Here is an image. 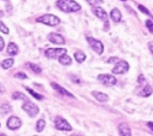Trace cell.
Returning <instances> with one entry per match:
<instances>
[{"instance_id": "6da1fadb", "label": "cell", "mask_w": 153, "mask_h": 136, "mask_svg": "<svg viewBox=\"0 0 153 136\" xmlns=\"http://www.w3.org/2000/svg\"><path fill=\"white\" fill-rule=\"evenodd\" d=\"M56 6L64 12H77L81 10V5L75 0H57Z\"/></svg>"}, {"instance_id": "7a4b0ae2", "label": "cell", "mask_w": 153, "mask_h": 136, "mask_svg": "<svg viewBox=\"0 0 153 136\" xmlns=\"http://www.w3.org/2000/svg\"><path fill=\"white\" fill-rule=\"evenodd\" d=\"M36 22L49 26V27H56V26H58L61 23V20L59 17L55 16V15L48 13L37 17L36 18Z\"/></svg>"}, {"instance_id": "3957f363", "label": "cell", "mask_w": 153, "mask_h": 136, "mask_svg": "<svg viewBox=\"0 0 153 136\" xmlns=\"http://www.w3.org/2000/svg\"><path fill=\"white\" fill-rule=\"evenodd\" d=\"M22 110L27 113L30 117H35L39 113L38 106L30 100H26V102L22 105Z\"/></svg>"}, {"instance_id": "277c9868", "label": "cell", "mask_w": 153, "mask_h": 136, "mask_svg": "<svg viewBox=\"0 0 153 136\" xmlns=\"http://www.w3.org/2000/svg\"><path fill=\"white\" fill-rule=\"evenodd\" d=\"M55 129L58 130H65V132H71L72 129L71 125L68 123L65 118L62 116H57L54 120Z\"/></svg>"}, {"instance_id": "5b68a950", "label": "cell", "mask_w": 153, "mask_h": 136, "mask_svg": "<svg viewBox=\"0 0 153 136\" xmlns=\"http://www.w3.org/2000/svg\"><path fill=\"white\" fill-rule=\"evenodd\" d=\"M129 70V64L126 61H118L115 64V66L112 69V73L115 75H122L125 74Z\"/></svg>"}, {"instance_id": "8992f818", "label": "cell", "mask_w": 153, "mask_h": 136, "mask_svg": "<svg viewBox=\"0 0 153 136\" xmlns=\"http://www.w3.org/2000/svg\"><path fill=\"white\" fill-rule=\"evenodd\" d=\"M87 41L91 48L96 52L98 55H101L104 52V45L101 41H99L93 37H87Z\"/></svg>"}, {"instance_id": "52a82bcc", "label": "cell", "mask_w": 153, "mask_h": 136, "mask_svg": "<svg viewBox=\"0 0 153 136\" xmlns=\"http://www.w3.org/2000/svg\"><path fill=\"white\" fill-rule=\"evenodd\" d=\"M97 80L102 83L103 85L105 86H113L117 83V80L116 78L112 75H109V74H101L97 77Z\"/></svg>"}, {"instance_id": "ba28073f", "label": "cell", "mask_w": 153, "mask_h": 136, "mask_svg": "<svg viewBox=\"0 0 153 136\" xmlns=\"http://www.w3.org/2000/svg\"><path fill=\"white\" fill-rule=\"evenodd\" d=\"M67 53L66 48H48L45 51V56L49 59H56Z\"/></svg>"}, {"instance_id": "9c48e42d", "label": "cell", "mask_w": 153, "mask_h": 136, "mask_svg": "<svg viewBox=\"0 0 153 136\" xmlns=\"http://www.w3.org/2000/svg\"><path fill=\"white\" fill-rule=\"evenodd\" d=\"M22 126V121L17 116H10L7 121V127L10 130H16Z\"/></svg>"}, {"instance_id": "30bf717a", "label": "cell", "mask_w": 153, "mask_h": 136, "mask_svg": "<svg viewBox=\"0 0 153 136\" xmlns=\"http://www.w3.org/2000/svg\"><path fill=\"white\" fill-rule=\"evenodd\" d=\"M48 39L51 43L56 44V45H65V43H66V41L64 38H63V36L58 33H55V32H51L48 35Z\"/></svg>"}, {"instance_id": "8fae6325", "label": "cell", "mask_w": 153, "mask_h": 136, "mask_svg": "<svg viewBox=\"0 0 153 136\" xmlns=\"http://www.w3.org/2000/svg\"><path fill=\"white\" fill-rule=\"evenodd\" d=\"M92 12L96 15V17H98L99 19H101V20H107L108 19V13L107 12L101 7H99V6H92Z\"/></svg>"}, {"instance_id": "7c38bea8", "label": "cell", "mask_w": 153, "mask_h": 136, "mask_svg": "<svg viewBox=\"0 0 153 136\" xmlns=\"http://www.w3.org/2000/svg\"><path fill=\"white\" fill-rule=\"evenodd\" d=\"M51 87L53 88L55 91H57L59 94H61V95L65 96V97H68L74 98V96H73L71 92H68V91L67 90V89H65L64 87L60 86L59 84H57V83H55V82H51Z\"/></svg>"}, {"instance_id": "4fadbf2b", "label": "cell", "mask_w": 153, "mask_h": 136, "mask_svg": "<svg viewBox=\"0 0 153 136\" xmlns=\"http://www.w3.org/2000/svg\"><path fill=\"white\" fill-rule=\"evenodd\" d=\"M91 95L95 97L96 100H98L100 102H107L108 100V96L105 93L98 92V91H92Z\"/></svg>"}, {"instance_id": "5bb4252c", "label": "cell", "mask_w": 153, "mask_h": 136, "mask_svg": "<svg viewBox=\"0 0 153 136\" xmlns=\"http://www.w3.org/2000/svg\"><path fill=\"white\" fill-rule=\"evenodd\" d=\"M110 18L112 19V21H114L115 23H119L122 20V13H121L120 10L117 8H114L111 12L109 13Z\"/></svg>"}, {"instance_id": "9a60e30c", "label": "cell", "mask_w": 153, "mask_h": 136, "mask_svg": "<svg viewBox=\"0 0 153 136\" xmlns=\"http://www.w3.org/2000/svg\"><path fill=\"white\" fill-rule=\"evenodd\" d=\"M118 129H119V133L121 135H126V136H129L131 135V129L129 128V126L126 123L123 122L119 125L118 127Z\"/></svg>"}, {"instance_id": "2e32d148", "label": "cell", "mask_w": 153, "mask_h": 136, "mask_svg": "<svg viewBox=\"0 0 153 136\" xmlns=\"http://www.w3.org/2000/svg\"><path fill=\"white\" fill-rule=\"evenodd\" d=\"M18 46L15 43H10L8 45V48H7V53L10 55V56H15L18 54Z\"/></svg>"}, {"instance_id": "e0dca14e", "label": "cell", "mask_w": 153, "mask_h": 136, "mask_svg": "<svg viewBox=\"0 0 153 136\" xmlns=\"http://www.w3.org/2000/svg\"><path fill=\"white\" fill-rule=\"evenodd\" d=\"M58 61L60 62V64H62V65H71V64H72V60H71V58L68 55H67L66 53L65 54H63V55H61L59 58H58Z\"/></svg>"}, {"instance_id": "ac0fdd59", "label": "cell", "mask_w": 153, "mask_h": 136, "mask_svg": "<svg viewBox=\"0 0 153 136\" xmlns=\"http://www.w3.org/2000/svg\"><path fill=\"white\" fill-rule=\"evenodd\" d=\"M13 64H14V60L13 58H8V59H5L4 61H2L0 64H1L3 69L7 70V69H10V68H12Z\"/></svg>"}, {"instance_id": "d6986e66", "label": "cell", "mask_w": 153, "mask_h": 136, "mask_svg": "<svg viewBox=\"0 0 153 136\" xmlns=\"http://www.w3.org/2000/svg\"><path fill=\"white\" fill-rule=\"evenodd\" d=\"M152 93H153V89L152 87L149 85V84H146L145 86V88L142 90V92L140 93V96L141 97H149L152 95Z\"/></svg>"}, {"instance_id": "ffe728a7", "label": "cell", "mask_w": 153, "mask_h": 136, "mask_svg": "<svg viewBox=\"0 0 153 136\" xmlns=\"http://www.w3.org/2000/svg\"><path fill=\"white\" fill-rule=\"evenodd\" d=\"M25 89L30 94L31 96H33V97H34L35 99H37V100H43V99H44V96H43V95H41V94L37 93V92H35V91L33 90L31 88L25 86Z\"/></svg>"}, {"instance_id": "44dd1931", "label": "cell", "mask_w": 153, "mask_h": 136, "mask_svg": "<svg viewBox=\"0 0 153 136\" xmlns=\"http://www.w3.org/2000/svg\"><path fill=\"white\" fill-rule=\"evenodd\" d=\"M74 58H75L77 62H79V64H82V62H84L86 61L87 56L83 51H77L74 53Z\"/></svg>"}, {"instance_id": "7402d4cb", "label": "cell", "mask_w": 153, "mask_h": 136, "mask_svg": "<svg viewBox=\"0 0 153 136\" xmlns=\"http://www.w3.org/2000/svg\"><path fill=\"white\" fill-rule=\"evenodd\" d=\"M26 65H27L31 71L34 72L35 74H40V73H42V68L37 64H33V62H27Z\"/></svg>"}, {"instance_id": "603a6c76", "label": "cell", "mask_w": 153, "mask_h": 136, "mask_svg": "<svg viewBox=\"0 0 153 136\" xmlns=\"http://www.w3.org/2000/svg\"><path fill=\"white\" fill-rule=\"evenodd\" d=\"M13 111V108L10 107L9 104H3V105L0 107V113L5 116V114H8Z\"/></svg>"}, {"instance_id": "cb8c5ba5", "label": "cell", "mask_w": 153, "mask_h": 136, "mask_svg": "<svg viewBox=\"0 0 153 136\" xmlns=\"http://www.w3.org/2000/svg\"><path fill=\"white\" fill-rule=\"evenodd\" d=\"M45 126H46V121L44 119H39L38 121H37V123H36V132H43V129H44V128H45Z\"/></svg>"}, {"instance_id": "d4e9b609", "label": "cell", "mask_w": 153, "mask_h": 136, "mask_svg": "<svg viewBox=\"0 0 153 136\" xmlns=\"http://www.w3.org/2000/svg\"><path fill=\"white\" fill-rule=\"evenodd\" d=\"M12 97H13V99H14V100H16V99H20V100H28V97L21 92H14L12 95Z\"/></svg>"}, {"instance_id": "484cf974", "label": "cell", "mask_w": 153, "mask_h": 136, "mask_svg": "<svg viewBox=\"0 0 153 136\" xmlns=\"http://www.w3.org/2000/svg\"><path fill=\"white\" fill-rule=\"evenodd\" d=\"M138 9H139L140 12H142L143 13H145L146 15H147V16H149V17H151V18L153 19V15L151 14V12H150L149 10H147L145 6H143V5L139 4V5H138Z\"/></svg>"}, {"instance_id": "4316f807", "label": "cell", "mask_w": 153, "mask_h": 136, "mask_svg": "<svg viewBox=\"0 0 153 136\" xmlns=\"http://www.w3.org/2000/svg\"><path fill=\"white\" fill-rule=\"evenodd\" d=\"M0 31H1V32L4 33V34H8L9 31H10L8 27L2 22V21H0Z\"/></svg>"}, {"instance_id": "83f0119b", "label": "cell", "mask_w": 153, "mask_h": 136, "mask_svg": "<svg viewBox=\"0 0 153 136\" xmlns=\"http://www.w3.org/2000/svg\"><path fill=\"white\" fill-rule=\"evenodd\" d=\"M146 27L147 28V29L149 30V32L153 34V22L151 20H146Z\"/></svg>"}, {"instance_id": "f1b7e54d", "label": "cell", "mask_w": 153, "mask_h": 136, "mask_svg": "<svg viewBox=\"0 0 153 136\" xmlns=\"http://www.w3.org/2000/svg\"><path fill=\"white\" fill-rule=\"evenodd\" d=\"M87 2L89 5H91V6H98V5L102 4L104 1L103 0H87Z\"/></svg>"}, {"instance_id": "f546056e", "label": "cell", "mask_w": 153, "mask_h": 136, "mask_svg": "<svg viewBox=\"0 0 153 136\" xmlns=\"http://www.w3.org/2000/svg\"><path fill=\"white\" fill-rule=\"evenodd\" d=\"M14 78H20V80H27L28 78V76L25 74L23 72H17L16 74L14 75Z\"/></svg>"}, {"instance_id": "4dcf8cb0", "label": "cell", "mask_w": 153, "mask_h": 136, "mask_svg": "<svg viewBox=\"0 0 153 136\" xmlns=\"http://www.w3.org/2000/svg\"><path fill=\"white\" fill-rule=\"evenodd\" d=\"M118 61H119V59L117 58V57H111V58L108 59L107 62L108 64H116Z\"/></svg>"}, {"instance_id": "1f68e13d", "label": "cell", "mask_w": 153, "mask_h": 136, "mask_svg": "<svg viewBox=\"0 0 153 136\" xmlns=\"http://www.w3.org/2000/svg\"><path fill=\"white\" fill-rule=\"evenodd\" d=\"M137 81H138L139 84H142V83H144V82L146 81V78H145V76H144L143 74L139 75V77H138V80H137Z\"/></svg>"}, {"instance_id": "d6a6232c", "label": "cell", "mask_w": 153, "mask_h": 136, "mask_svg": "<svg viewBox=\"0 0 153 136\" xmlns=\"http://www.w3.org/2000/svg\"><path fill=\"white\" fill-rule=\"evenodd\" d=\"M4 48H5V41L1 36H0V51H2Z\"/></svg>"}, {"instance_id": "836d02e7", "label": "cell", "mask_w": 153, "mask_h": 136, "mask_svg": "<svg viewBox=\"0 0 153 136\" xmlns=\"http://www.w3.org/2000/svg\"><path fill=\"white\" fill-rule=\"evenodd\" d=\"M149 50H150V52L153 54V41H151V42H149Z\"/></svg>"}, {"instance_id": "e575fe53", "label": "cell", "mask_w": 153, "mask_h": 136, "mask_svg": "<svg viewBox=\"0 0 153 136\" xmlns=\"http://www.w3.org/2000/svg\"><path fill=\"white\" fill-rule=\"evenodd\" d=\"M71 80H73V82H74V83H80V80L77 78L76 77H74V76L71 77Z\"/></svg>"}, {"instance_id": "d590c367", "label": "cell", "mask_w": 153, "mask_h": 136, "mask_svg": "<svg viewBox=\"0 0 153 136\" xmlns=\"http://www.w3.org/2000/svg\"><path fill=\"white\" fill-rule=\"evenodd\" d=\"M104 29H105V30L109 29V24H108V21H105V27H104Z\"/></svg>"}, {"instance_id": "8d00e7d4", "label": "cell", "mask_w": 153, "mask_h": 136, "mask_svg": "<svg viewBox=\"0 0 153 136\" xmlns=\"http://www.w3.org/2000/svg\"><path fill=\"white\" fill-rule=\"evenodd\" d=\"M4 92H5V87H4V85L2 84V83L0 82V94H2Z\"/></svg>"}, {"instance_id": "74e56055", "label": "cell", "mask_w": 153, "mask_h": 136, "mask_svg": "<svg viewBox=\"0 0 153 136\" xmlns=\"http://www.w3.org/2000/svg\"><path fill=\"white\" fill-rule=\"evenodd\" d=\"M147 127H149L153 132V122H149V123H147Z\"/></svg>"}, {"instance_id": "f35d334b", "label": "cell", "mask_w": 153, "mask_h": 136, "mask_svg": "<svg viewBox=\"0 0 153 136\" xmlns=\"http://www.w3.org/2000/svg\"><path fill=\"white\" fill-rule=\"evenodd\" d=\"M3 16H4V12H3V10H0V18L3 17Z\"/></svg>"}, {"instance_id": "ab89813d", "label": "cell", "mask_w": 153, "mask_h": 136, "mask_svg": "<svg viewBox=\"0 0 153 136\" xmlns=\"http://www.w3.org/2000/svg\"><path fill=\"white\" fill-rule=\"evenodd\" d=\"M121 1H126V0H121Z\"/></svg>"}, {"instance_id": "60d3db41", "label": "cell", "mask_w": 153, "mask_h": 136, "mask_svg": "<svg viewBox=\"0 0 153 136\" xmlns=\"http://www.w3.org/2000/svg\"><path fill=\"white\" fill-rule=\"evenodd\" d=\"M4 1H7V0H4Z\"/></svg>"}, {"instance_id": "b9f144b4", "label": "cell", "mask_w": 153, "mask_h": 136, "mask_svg": "<svg viewBox=\"0 0 153 136\" xmlns=\"http://www.w3.org/2000/svg\"><path fill=\"white\" fill-rule=\"evenodd\" d=\"M0 127H1V125H0Z\"/></svg>"}]
</instances>
